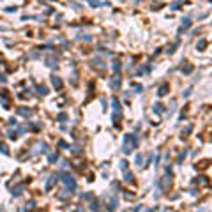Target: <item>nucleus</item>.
Listing matches in <instances>:
<instances>
[{
	"instance_id": "obj_1",
	"label": "nucleus",
	"mask_w": 212,
	"mask_h": 212,
	"mask_svg": "<svg viewBox=\"0 0 212 212\" xmlns=\"http://www.w3.org/2000/svg\"><path fill=\"white\" fill-rule=\"evenodd\" d=\"M138 147V140L133 136V134H127L126 136V141H124V152L126 154H129L133 148H136Z\"/></svg>"
},
{
	"instance_id": "obj_2",
	"label": "nucleus",
	"mask_w": 212,
	"mask_h": 212,
	"mask_svg": "<svg viewBox=\"0 0 212 212\" xmlns=\"http://www.w3.org/2000/svg\"><path fill=\"white\" fill-rule=\"evenodd\" d=\"M60 179H62V182H64V184H66L67 187H71V189H74V187H76V180H74V179H73L71 175H66V173H64V175H62Z\"/></svg>"
},
{
	"instance_id": "obj_3",
	"label": "nucleus",
	"mask_w": 212,
	"mask_h": 212,
	"mask_svg": "<svg viewBox=\"0 0 212 212\" xmlns=\"http://www.w3.org/2000/svg\"><path fill=\"white\" fill-rule=\"evenodd\" d=\"M120 83H122V81H120V78H119V76H113V78H112V81H110V85H112L115 90H119V88H120Z\"/></svg>"
},
{
	"instance_id": "obj_4",
	"label": "nucleus",
	"mask_w": 212,
	"mask_h": 212,
	"mask_svg": "<svg viewBox=\"0 0 212 212\" xmlns=\"http://www.w3.org/2000/svg\"><path fill=\"white\" fill-rule=\"evenodd\" d=\"M55 182H57V175H51V177H49V180L46 182V191H49V189L53 187V184H55Z\"/></svg>"
},
{
	"instance_id": "obj_5",
	"label": "nucleus",
	"mask_w": 212,
	"mask_h": 212,
	"mask_svg": "<svg viewBox=\"0 0 212 212\" xmlns=\"http://www.w3.org/2000/svg\"><path fill=\"white\" fill-rule=\"evenodd\" d=\"M51 81H53V85H55V88H62V80L59 76H51Z\"/></svg>"
},
{
	"instance_id": "obj_6",
	"label": "nucleus",
	"mask_w": 212,
	"mask_h": 212,
	"mask_svg": "<svg viewBox=\"0 0 212 212\" xmlns=\"http://www.w3.org/2000/svg\"><path fill=\"white\" fill-rule=\"evenodd\" d=\"M112 104H113V110H115V115H120V102H119L117 99H113V101H112Z\"/></svg>"
},
{
	"instance_id": "obj_7",
	"label": "nucleus",
	"mask_w": 212,
	"mask_h": 212,
	"mask_svg": "<svg viewBox=\"0 0 212 212\" xmlns=\"http://www.w3.org/2000/svg\"><path fill=\"white\" fill-rule=\"evenodd\" d=\"M205 46H207V41H205V39H200V42H198V46H196V48H198L200 51H203V49H205Z\"/></svg>"
},
{
	"instance_id": "obj_8",
	"label": "nucleus",
	"mask_w": 212,
	"mask_h": 212,
	"mask_svg": "<svg viewBox=\"0 0 212 212\" xmlns=\"http://www.w3.org/2000/svg\"><path fill=\"white\" fill-rule=\"evenodd\" d=\"M166 92H168V85H166V83H165V85H163V87H161V88H159V92H157V94H159V95H165V94H166Z\"/></svg>"
},
{
	"instance_id": "obj_9",
	"label": "nucleus",
	"mask_w": 212,
	"mask_h": 212,
	"mask_svg": "<svg viewBox=\"0 0 212 212\" xmlns=\"http://www.w3.org/2000/svg\"><path fill=\"white\" fill-rule=\"evenodd\" d=\"M18 113H20V115H27V117H30V115H32V112H30V110H23V108H20V110H18Z\"/></svg>"
},
{
	"instance_id": "obj_10",
	"label": "nucleus",
	"mask_w": 212,
	"mask_h": 212,
	"mask_svg": "<svg viewBox=\"0 0 212 212\" xmlns=\"http://www.w3.org/2000/svg\"><path fill=\"white\" fill-rule=\"evenodd\" d=\"M189 27H191V21H189V18H186L182 23V28H189Z\"/></svg>"
},
{
	"instance_id": "obj_11",
	"label": "nucleus",
	"mask_w": 212,
	"mask_h": 212,
	"mask_svg": "<svg viewBox=\"0 0 212 212\" xmlns=\"http://www.w3.org/2000/svg\"><path fill=\"white\" fill-rule=\"evenodd\" d=\"M39 94H42V95L48 94V88H46V87H39Z\"/></svg>"
},
{
	"instance_id": "obj_12",
	"label": "nucleus",
	"mask_w": 212,
	"mask_h": 212,
	"mask_svg": "<svg viewBox=\"0 0 212 212\" xmlns=\"http://www.w3.org/2000/svg\"><path fill=\"white\" fill-rule=\"evenodd\" d=\"M66 119H67L66 113H60V115H59V120H60V122H66Z\"/></svg>"
},
{
	"instance_id": "obj_13",
	"label": "nucleus",
	"mask_w": 212,
	"mask_h": 212,
	"mask_svg": "<svg viewBox=\"0 0 212 212\" xmlns=\"http://www.w3.org/2000/svg\"><path fill=\"white\" fill-rule=\"evenodd\" d=\"M53 161H57V154H51L49 155V163H53Z\"/></svg>"
},
{
	"instance_id": "obj_14",
	"label": "nucleus",
	"mask_w": 212,
	"mask_h": 212,
	"mask_svg": "<svg viewBox=\"0 0 212 212\" xmlns=\"http://www.w3.org/2000/svg\"><path fill=\"white\" fill-rule=\"evenodd\" d=\"M126 180H127V182H133V175H131V173H126Z\"/></svg>"
},
{
	"instance_id": "obj_15",
	"label": "nucleus",
	"mask_w": 212,
	"mask_h": 212,
	"mask_svg": "<svg viewBox=\"0 0 212 212\" xmlns=\"http://www.w3.org/2000/svg\"><path fill=\"white\" fill-rule=\"evenodd\" d=\"M154 110H155V112H163V108H161V104H155V106H154Z\"/></svg>"
},
{
	"instance_id": "obj_16",
	"label": "nucleus",
	"mask_w": 212,
	"mask_h": 212,
	"mask_svg": "<svg viewBox=\"0 0 212 212\" xmlns=\"http://www.w3.org/2000/svg\"><path fill=\"white\" fill-rule=\"evenodd\" d=\"M113 67H115V71H120V62H115V66H113Z\"/></svg>"
},
{
	"instance_id": "obj_17",
	"label": "nucleus",
	"mask_w": 212,
	"mask_h": 212,
	"mask_svg": "<svg viewBox=\"0 0 212 212\" xmlns=\"http://www.w3.org/2000/svg\"><path fill=\"white\" fill-rule=\"evenodd\" d=\"M141 161H143L141 155H136V163H138V165H141Z\"/></svg>"
},
{
	"instance_id": "obj_18",
	"label": "nucleus",
	"mask_w": 212,
	"mask_h": 212,
	"mask_svg": "<svg viewBox=\"0 0 212 212\" xmlns=\"http://www.w3.org/2000/svg\"><path fill=\"white\" fill-rule=\"evenodd\" d=\"M88 4H90V6H92V7H97V6H101V4H99V2H88Z\"/></svg>"
}]
</instances>
